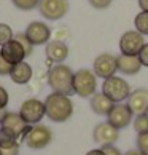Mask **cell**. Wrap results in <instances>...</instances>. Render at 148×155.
<instances>
[{"label":"cell","mask_w":148,"mask_h":155,"mask_svg":"<svg viewBox=\"0 0 148 155\" xmlns=\"http://www.w3.org/2000/svg\"><path fill=\"white\" fill-rule=\"evenodd\" d=\"M43 102L46 117L54 123H64L73 115V102L70 96L61 93H49Z\"/></svg>","instance_id":"6da1fadb"},{"label":"cell","mask_w":148,"mask_h":155,"mask_svg":"<svg viewBox=\"0 0 148 155\" xmlns=\"http://www.w3.org/2000/svg\"><path fill=\"white\" fill-rule=\"evenodd\" d=\"M48 87L53 93L72 96L73 93V71L65 64H54L46 74Z\"/></svg>","instance_id":"7a4b0ae2"},{"label":"cell","mask_w":148,"mask_h":155,"mask_svg":"<svg viewBox=\"0 0 148 155\" xmlns=\"http://www.w3.org/2000/svg\"><path fill=\"white\" fill-rule=\"evenodd\" d=\"M73 93L80 97H91L97 93V77L91 69L73 72Z\"/></svg>","instance_id":"3957f363"},{"label":"cell","mask_w":148,"mask_h":155,"mask_svg":"<svg viewBox=\"0 0 148 155\" xmlns=\"http://www.w3.org/2000/svg\"><path fill=\"white\" fill-rule=\"evenodd\" d=\"M102 93H104L113 104L128 101L131 94V85L123 77L113 75L110 78H105L102 83Z\"/></svg>","instance_id":"277c9868"},{"label":"cell","mask_w":148,"mask_h":155,"mask_svg":"<svg viewBox=\"0 0 148 155\" xmlns=\"http://www.w3.org/2000/svg\"><path fill=\"white\" fill-rule=\"evenodd\" d=\"M51 141H53V131L43 123L32 125L24 137V144L32 150H42L51 144Z\"/></svg>","instance_id":"5b68a950"},{"label":"cell","mask_w":148,"mask_h":155,"mask_svg":"<svg viewBox=\"0 0 148 155\" xmlns=\"http://www.w3.org/2000/svg\"><path fill=\"white\" fill-rule=\"evenodd\" d=\"M32 125H27L24 120L21 118L19 112H7V115H5L3 122L0 123V130L3 131V133L10 134L11 137H14V139H18L19 142H24V137L27 134V131L30 130Z\"/></svg>","instance_id":"8992f818"},{"label":"cell","mask_w":148,"mask_h":155,"mask_svg":"<svg viewBox=\"0 0 148 155\" xmlns=\"http://www.w3.org/2000/svg\"><path fill=\"white\" fill-rule=\"evenodd\" d=\"M19 115L27 125L42 123V120L46 117L45 102L37 99V97H29V99L22 101V104L19 107Z\"/></svg>","instance_id":"52a82bcc"},{"label":"cell","mask_w":148,"mask_h":155,"mask_svg":"<svg viewBox=\"0 0 148 155\" xmlns=\"http://www.w3.org/2000/svg\"><path fill=\"white\" fill-rule=\"evenodd\" d=\"M38 11L45 19L59 21L69 11V0H40Z\"/></svg>","instance_id":"ba28073f"},{"label":"cell","mask_w":148,"mask_h":155,"mask_svg":"<svg viewBox=\"0 0 148 155\" xmlns=\"http://www.w3.org/2000/svg\"><path fill=\"white\" fill-rule=\"evenodd\" d=\"M118 56L113 53H102L93 62V72L99 78H110L118 72Z\"/></svg>","instance_id":"9c48e42d"},{"label":"cell","mask_w":148,"mask_h":155,"mask_svg":"<svg viewBox=\"0 0 148 155\" xmlns=\"http://www.w3.org/2000/svg\"><path fill=\"white\" fill-rule=\"evenodd\" d=\"M145 37L135 29L132 31H126L119 37V51L121 54H128V56H139L140 50L145 45Z\"/></svg>","instance_id":"30bf717a"},{"label":"cell","mask_w":148,"mask_h":155,"mask_svg":"<svg viewBox=\"0 0 148 155\" xmlns=\"http://www.w3.org/2000/svg\"><path fill=\"white\" fill-rule=\"evenodd\" d=\"M134 114L131 112V109L128 107L126 102H118L113 104V107L110 109V112L107 114V122L112 126H115L116 130H124L132 123Z\"/></svg>","instance_id":"8fae6325"},{"label":"cell","mask_w":148,"mask_h":155,"mask_svg":"<svg viewBox=\"0 0 148 155\" xmlns=\"http://www.w3.org/2000/svg\"><path fill=\"white\" fill-rule=\"evenodd\" d=\"M93 139H94V142H97L100 147L112 146L119 139V130H116L115 126H112L109 122H100L94 126Z\"/></svg>","instance_id":"7c38bea8"},{"label":"cell","mask_w":148,"mask_h":155,"mask_svg":"<svg viewBox=\"0 0 148 155\" xmlns=\"http://www.w3.org/2000/svg\"><path fill=\"white\" fill-rule=\"evenodd\" d=\"M26 37L30 40L33 47L37 45H46L51 40V29L48 24L42 21H32L29 26L26 27Z\"/></svg>","instance_id":"4fadbf2b"},{"label":"cell","mask_w":148,"mask_h":155,"mask_svg":"<svg viewBox=\"0 0 148 155\" xmlns=\"http://www.w3.org/2000/svg\"><path fill=\"white\" fill-rule=\"evenodd\" d=\"M126 104L134 114V117L148 114V88H135L134 91H131Z\"/></svg>","instance_id":"5bb4252c"},{"label":"cell","mask_w":148,"mask_h":155,"mask_svg":"<svg viewBox=\"0 0 148 155\" xmlns=\"http://www.w3.org/2000/svg\"><path fill=\"white\" fill-rule=\"evenodd\" d=\"M0 54H2L3 59L7 62H10L11 66L19 64V62L26 61V58H27L24 48H22L21 43L18 42V40H14V38L0 47Z\"/></svg>","instance_id":"9a60e30c"},{"label":"cell","mask_w":148,"mask_h":155,"mask_svg":"<svg viewBox=\"0 0 148 155\" xmlns=\"http://www.w3.org/2000/svg\"><path fill=\"white\" fill-rule=\"evenodd\" d=\"M69 47L65 42H59V40H49L45 45V54L46 59L56 64H62L67 58H69Z\"/></svg>","instance_id":"2e32d148"},{"label":"cell","mask_w":148,"mask_h":155,"mask_svg":"<svg viewBox=\"0 0 148 155\" xmlns=\"http://www.w3.org/2000/svg\"><path fill=\"white\" fill-rule=\"evenodd\" d=\"M116 64H118V72L123 74V75H137L142 69V62L139 56L119 54Z\"/></svg>","instance_id":"e0dca14e"},{"label":"cell","mask_w":148,"mask_h":155,"mask_svg":"<svg viewBox=\"0 0 148 155\" xmlns=\"http://www.w3.org/2000/svg\"><path fill=\"white\" fill-rule=\"evenodd\" d=\"M32 77H33L32 66L26 61L19 62V64H14L13 69H11V72H10L11 82L16 85H27L32 80Z\"/></svg>","instance_id":"ac0fdd59"},{"label":"cell","mask_w":148,"mask_h":155,"mask_svg":"<svg viewBox=\"0 0 148 155\" xmlns=\"http://www.w3.org/2000/svg\"><path fill=\"white\" fill-rule=\"evenodd\" d=\"M89 106H91V110L96 115H105L107 117V114L113 107V102L100 91V93H96L94 96L89 97Z\"/></svg>","instance_id":"d6986e66"},{"label":"cell","mask_w":148,"mask_h":155,"mask_svg":"<svg viewBox=\"0 0 148 155\" xmlns=\"http://www.w3.org/2000/svg\"><path fill=\"white\" fill-rule=\"evenodd\" d=\"M134 27L142 35H148V11H140L134 18Z\"/></svg>","instance_id":"ffe728a7"},{"label":"cell","mask_w":148,"mask_h":155,"mask_svg":"<svg viewBox=\"0 0 148 155\" xmlns=\"http://www.w3.org/2000/svg\"><path fill=\"white\" fill-rule=\"evenodd\" d=\"M132 128L135 130L137 134H145L148 133V114H143V115H137L134 118Z\"/></svg>","instance_id":"44dd1931"},{"label":"cell","mask_w":148,"mask_h":155,"mask_svg":"<svg viewBox=\"0 0 148 155\" xmlns=\"http://www.w3.org/2000/svg\"><path fill=\"white\" fill-rule=\"evenodd\" d=\"M13 5L21 11H32L38 8V2L40 0H11Z\"/></svg>","instance_id":"7402d4cb"},{"label":"cell","mask_w":148,"mask_h":155,"mask_svg":"<svg viewBox=\"0 0 148 155\" xmlns=\"http://www.w3.org/2000/svg\"><path fill=\"white\" fill-rule=\"evenodd\" d=\"M14 40H18V42L21 43V47L24 48V51H26V56H30L32 53H33V45L30 43V40L26 37V34L24 32H18V34H14V37H13Z\"/></svg>","instance_id":"603a6c76"},{"label":"cell","mask_w":148,"mask_h":155,"mask_svg":"<svg viewBox=\"0 0 148 155\" xmlns=\"http://www.w3.org/2000/svg\"><path fill=\"white\" fill-rule=\"evenodd\" d=\"M13 37H14L13 29L8 24H5V22H0V47L10 42V40H13Z\"/></svg>","instance_id":"cb8c5ba5"},{"label":"cell","mask_w":148,"mask_h":155,"mask_svg":"<svg viewBox=\"0 0 148 155\" xmlns=\"http://www.w3.org/2000/svg\"><path fill=\"white\" fill-rule=\"evenodd\" d=\"M14 144H19V141L14 139V137H11L7 133H3V131L0 130V149H7V147H11Z\"/></svg>","instance_id":"d4e9b609"},{"label":"cell","mask_w":148,"mask_h":155,"mask_svg":"<svg viewBox=\"0 0 148 155\" xmlns=\"http://www.w3.org/2000/svg\"><path fill=\"white\" fill-rule=\"evenodd\" d=\"M137 150H140L142 155H148V133L137 134Z\"/></svg>","instance_id":"484cf974"},{"label":"cell","mask_w":148,"mask_h":155,"mask_svg":"<svg viewBox=\"0 0 148 155\" xmlns=\"http://www.w3.org/2000/svg\"><path fill=\"white\" fill-rule=\"evenodd\" d=\"M54 38L53 40H59V42H65L67 38L70 37V31L67 29V27H58L53 34H51Z\"/></svg>","instance_id":"4316f807"},{"label":"cell","mask_w":148,"mask_h":155,"mask_svg":"<svg viewBox=\"0 0 148 155\" xmlns=\"http://www.w3.org/2000/svg\"><path fill=\"white\" fill-rule=\"evenodd\" d=\"M88 2L96 10H105L112 5V0H88Z\"/></svg>","instance_id":"83f0119b"},{"label":"cell","mask_w":148,"mask_h":155,"mask_svg":"<svg viewBox=\"0 0 148 155\" xmlns=\"http://www.w3.org/2000/svg\"><path fill=\"white\" fill-rule=\"evenodd\" d=\"M11 69H13V66L10 64V62H7L3 59V56L0 54V77H5V75H10Z\"/></svg>","instance_id":"f1b7e54d"},{"label":"cell","mask_w":148,"mask_h":155,"mask_svg":"<svg viewBox=\"0 0 148 155\" xmlns=\"http://www.w3.org/2000/svg\"><path fill=\"white\" fill-rule=\"evenodd\" d=\"M8 102H10V94H8V91L5 90L2 85H0V109H7Z\"/></svg>","instance_id":"f546056e"},{"label":"cell","mask_w":148,"mask_h":155,"mask_svg":"<svg viewBox=\"0 0 148 155\" xmlns=\"http://www.w3.org/2000/svg\"><path fill=\"white\" fill-rule=\"evenodd\" d=\"M139 59L142 62V67H148V43L143 45V48L139 53Z\"/></svg>","instance_id":"4dcf8cb0"},{"label":"cell","mask_w":148,"mask_h":155,"mask_svg":"<svg viewBox=\"0 0 148 155\" xmlns=\"http://www.w3.org/2000/svg\"><path fill=\"white\" fill-rule=\"evenodd\" d=\"M102 150H104L105 155H123L121 150H119L118 147H115V144H112V146H104V147H100Z\"/></svg>","instance_id":"1f68e13d"},{"label":"cell","mask_w":148,"mask_h":155,"mask_svg":"<svg viewBox=\"0 0 148 155\" xmlns=\"http://www.w3.org/2000/svg\"><path fill=\"white\" fill-rule=\"evenodd\" d=\"M2 155H19V144H14L7 149H0Z\"/></svg>","instance_id":"d6a6232c"},{"label":"cell","mask_w":148,"mask_h":155,"mask_svg":"<svg viewBox=\"0 0 148 155\" xmlns=\"http://www.w3.org/2000/svg\"><path fill=\"white\" fill-rule=\"evenodd\" d=\"M140 11H148V0H139Z\"/></svg>","instance_id":"836d02e7"},{"label":"cell","mask_w":148,"mask_h":155,"mask_svg":"<svg viewBox=\"0 0 148 155\" xmlns=\"http://www.w3.org/2000/svg\"><path fill=\"white\" fill-rule=\"evenodd\" d=\"M86 155H105L102 149H91L89 152H86Z\"/></svg>","instance_id":"e575fe53"},{"label":"cell","mask_w":148,"mask_h":155,"mask_svg":"<svg viewBox=\"0 0 148 155\" xmlns=\"http://www.w3.org/2000/svg\"><path fill=\"white\" fill-rule=\"evenodd\" d=\"M124 155H142V152H140V150H137V149H132V150H128Z\"/></svg>","instance_id":"d590c367"},{"label":"cell","mask_w":148,"mask_h":155,"mask_svg":"<svg viewBox=\"0 0 148 155\" xmlns=\"http://www.w3.org/2000/svg\"><path fill=\"white\" fill-rule=\"evenodd\" d=\"M7 109H0V123L3 122V118H5V115H7Z\"/></svg>","instance_id":"8d00e7d4"},{"label":"cell","mask_w":148,"mask_h":155,"mask_svg":"<svg viewBox=\"0 0 148 155\" xmlns=\"http://www.w3.org/2000/svg\"><path fill=\"white\" fill-rule=\"evenodd\" d=\"M0 155H2V152H0Z\"/></svg>","instance_id":"74e56055"}]
</instances>
